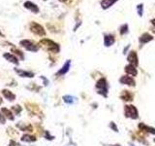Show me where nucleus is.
Here are the masks:
<instances>
[{
	"mask_svg": "<svg viewBox=\"0 0 155 146\" xmlns=\"http://www.w3.org/2000/svg\"><path fill=\"white\" fill-rule=\"evenodd\" d=\"M125 116L128 118H131V119H138L139 113L137 108L133 105L125 106Z\"/></svg>",
	"mask_w": 155,
	"mask_h": 146,
	"instance_id": "20e7f679",
	"label": "nucleus"
},
{
	"mask_svg": "<svg viewBox=\"0 0 155 146\" xmlns=\"http://www.w3.org/2000/svg\"><path fill=\"white\" fill-rule=\"evenodd\" d=\"M67 146H75V144H69V145H67Z\"/></svg>",
	"mask_w": 155,
	"mask_h": 146,
	"instance_id": "cd10ccee",
	"label": "nucleus"
},
{
	"mask_svg": "<svg viewBox=\"0 0 155 146\" xmlns=\"http://www.w3.org/2000/svg\"><path fill=\"white\" fill-rule=\"evenodd\" d=\"M1 35H2V34H1V32H0V36H1Z\"/></svg>",
	"mask_w": 155,
	"mask_h": 146,
	"instance_id": "7c9ffc66",
	"label": "nucleus"
},
{
	"mask_svg": "<svg viewBox=\"0 0 155 146\" xmlns=\"http://www.w3.org/2000/svg\"><path fill=\"white\" fill-rule=\"evenodd\" d=\"M60 2H64V3H67V2H70L71 0H59Z\"/></svg>",
	"mask_w": 155,
	"mask_h": 146,
	"instance_id": "a878e982",
	"label": "nucleus"
},
{
	"mask_svg": "<svg viewBox=\"0 0 155 146\" xmlns=\"http://www.w3.org/2000/svg\"><path fill=\"white\" fill-rule=\"evenodd\" d=\"M117 0H102L101 1V6L103 9H108L110 8L111 6H112L116 2Z\"/></svg>",
	"mask_w": 155,
	"mask_h": 146,
	"instance_id": "f8f14e48",
	"label": "nucleus"
},
{
	"mask_svg": "<svg viewBox=\"0 0 155 146\" xmlns=\"http://www.w3.org/2000/svg\"><path fill=\"white\" fill-rule=\"evenodd\" d=\"M40 45L45 49H47L48 51L53 52V53H58L59 52V46L58 44H56L55 42L50 40V39H43L40 41Z\"/></svg>",
	"mask_w": 155,
	"mask_h": 146,
	"instance_id": "f257e3e1",
	"label": "nucleus"
},
{
	"mask_svg": "<svg viewBox=\"0 0 155 146\" xmlns=\"http://www.w3.org/2000/svg\"><path fill=\"white\" fill-rule=\"evenodd\" d=\"M2 113H5V116L8 118V119L10 120H14V116L13 114H12V112L10 110H8L7 108H2Z\"/></svg>",
	"mask_w": 155,
	"mask_h": 146,
	"instance_id": "aec40b11",
	"label": "nucleus"
},
{
	"mask_svg": "<svg viewBox=\"0 0 155 146\" xmlns=\"http://www.w3.org/2000/svg\"><path fill=\"white\" fill-rule=\"evenodd\" d=\"M127 31H128V26L127 24H123L122 26L120 27V34H125V33H127Z\"/></svg>",
	"mask_w": 155,
	"mask_h": 146,
	"instance_id": "4be33fe9",
	"label": "nucleus"
},
{
	"mask_svg": "<svg viewBox=\"0 0 155 146\" xmlns=\"http://www.w3.org/2000/svg\"><path fill=\"white\" fill-rule=\"evenodd\" d=\"M110 126H111V128H112V129H114V132H118L117 128H116V126H115V125H114V123H111V125H110Z\"/></svg>",
	"mask_w": 155,
	"mask_h": 146,
	"instance_id": "393cba45",
	"label": "nucleus"
},
{
	"mask_svg": "<svg viewBox=\"0 0 155 146\" xmlns=\"http://www.w3.org/2000/svg\"><path fill=\"white\" fill-rule=\"evenodd\" d=\"M2 94H3V96L6 97V99H8L9 100H11V101L16 99V96H15L12 92H10V91H8V90H3Z\"/></svg>",
	"mask_w": 155,
	"mask_h": 146,
	"instance_id": "2eb2a0df",
	"label": "nucleus"
},
{
	"mask_svg": "<svg viewBox=\"0 0 155 146\" xmlns=\"http://www.w3.org/2000/svg\"><path fill=\"white\" fill-rule=\"evenodd\" d=\"M22 141H25V142H32V141H35L36 138L35 136H32V135H23L22 137Z\"/></svg>",
	"mask_w": 155,
	"mask_h": 146,
	"instance_id": "6ab92c4d",
	"label": "nucleus"
},
{
	"mask_svg": "<svg viewBox=\"0 0 155 146\" xmlns=\"http://www.w3.org/2000/svg\"><path fill=\"white\" fill-rule=\"evenodd\" d=\"M23 6L25 7L26 9H28V10H30L32 12V13H35V14H37V13H39V8H38V6L36 5V4H34L33 2H31V1H26V2H24V4H23Z\"/></svg>",
	"mask_w": 155,
	"mask_h": 146,
	"instance_id": "0eeeda50",
	"label": "nucleus"
},
{
	"mask_svg": "<svg viewBox=\"0 0 155 146\" xmlns=\"http://www.w3.org/2000/svg\"><path fill=\"white\" fill-rule=\"evenodd\" d=\"M20 45L25 48L27 51H31V52H37L39 50L38 45H36L33 41L30 40H22L20 41Z\"/></svg>",
	"mask_w": 155,
	"mask_h": 146,
	"instance_id": "39448f33",
	"label": "nucleus"
},
{
	"mask_svg": "<svg viewBox=\"0 0 155 146\" xmlns=\"http://www.w3.org/2000/svg\"><path fill=\"white\" fill-rule=\"evenodd\" d=\"M119 81L121 84L128 85V86H131V87L135 86V80L132 77H130V76H122Z\"/></svg>",
	"mask_w": 155,
	"mask_h": 146,
	"instance_id": "6e6552de",
	"label": "nucleus"
},
{
	"mask_svg": "<svg viewBox=\"0 0 155 146\" xmlns=\"http://www.w3.org/2000/svg\"><path fill=\"white\" fill-rule=\"evenodd\" d=\"M152 39H153V37L149 34V33H144V34L140 37V43H141V45H144L145 43H147V42L151 41Z\"/></svg>",
	"mask_w": 155,
	"mask_h": 146,
	"instance_id": "9d476101",
	"label": "nucleus"
},
{
	"mask_svg": "<svg viewBox=\"0 0 155 146\" xmlns=\"http://www.w3.org/2000/svg\"><path fill=\"white\" fill-rule=\"evenodd\" d=\"M13 52H14L15 54H17L18 56L20 57V60H23V57H23V54H22L20 50H18V49H13Z\"/></svg>",
	"mask_w": 155,
	"mask_h": 146,
	"instance_id": "5701e85b",
	"label": "nucleus"
},
{
	"mask_svg": "<svg viewBox=\"0 0 155 146\" xmlns=\"http://www.w3.org/2000/svg\"><path fill=\"white\" fill-rule=\"evenodd\" d=\"M63 100H64V102L68 103V104H73V103H75L77 101V99L72 96H65L63 97Z\"/></svg>",
	"mask_w": 155,
	"mask_h": 146,
	"instance_id": "a211bd4d",
	"label": "nucleus"
},
{
	"mask_svg": "<svg viewBox=\"0 0 155 146\" xmlns=\"http://www.w3.org/2000/svg\"><path fill=\"white\" fill-rule=\"evenodd\" d=\"M114 41H115V39H114V37L112 35H111V34L105 35V37H104V44H105L106 47L112 46V45L114 43Z\"/></svg>",
	"mask_w": 155,
	"mask_h": 146,
	"instance_id": "1a4fd4ad",
	"label": "nucleus"
},
{
	"mask_svg": "<svg viewBox=\"0 0 155 146\" xmlns=\"http://www.w3.org/2000/svg\"><path fill=\"white\" fill-rule=\"evenodd\" d=\"M154 141H155V139H154Z\"/></svg>",
	"mask_w": 155,
	"mask_h": 146,
	"instance_id": "2f4dec72",
	"label": "nucleus"
},
{
	"mask_svg": "<svg viewBox=\"0 0 155 146\" xmlns=\"http://www.w3.org/2000/svg\"><path fill=\"white\" fill-rule=\"evenodd\" d=\"M4 57L6 60H8L9 62L15 63V64H19V62H18V59L16 56H14V55H11V54H4Z\"/></svg>",
	"mask_w": 155,
	"mask_h": 146,
	"instance_id": "4468645a",
	"label": "nucleus"
},
{
	"mask_svg": "<svg viewBox=\"0 0 155 146\" xmlns=\"http://www.w3.org/2000/svg\"><path fill=\"white\" fill-rule=\"evenodd\" d=\"M142 8H144V5H142V4H140V5H138V7H137V9H138V13H139V16H140V17L142 16Z\"/></svg>",
	"mask_w": 155,
	"mask_h": 146,
	"instance_id": "b1692460",
	"label": "nucleus"
},
{
	"mask_svg": "<svg viewBox=\"0 0 155 146\" xmlns=\"http://www.w3.org/2000/svg\"><path fill=\"white\" fill-rule=\"evenodd\" d=\"M127 60H128V62H130V64H132L134 66H137L138 65V56H137V53L136 52H130V54L128 55V57H127Z\"/></svg>",
	"mask_w": 155,
	"mask_h": 146,
	"instance_id": "423d86ee",
	"label": "nucleus"
},
{
	"mask_svg": "<svg viewBox=\"0 0 155 146\" xmlns=\"http://www.w3.org/2000/svg\"><path fill=\"white\" fill-rule=\"evenodd\" d=\"M130 146H135V145H134V144H132V143H130Z\"/></svg>",
	"mask_w": 155,
	"mask_h": 146,
	"instance_id": "c85d7f7f",
	"label": "nucleus"
},
{
	"mask_svg": "<svg viewBox=\"0 0 155 146\" xmlns=\"http://www.w3.org/2000/svg\"><path fill=\"white\" fill-rule=\"evenodd\" d=\"M151 23H152L153 26H155V19H152V20H151Z\"/></svg>",
	"mask_w": 155,
	"mask_h": 146,
	"instance_id": "bb28decb",
	"label": "nucleus"
},
{
	"mask_svg": "<svg viewBox=\"0 0 155 146\" xmlns=\"http://www.w3.org/2000/svg\"><path fill=\"white\" fill-rule=\"evenodd\" d=\"M125 72L127 74H130V75H133V76H136L138 74V71H137L136 69V66H134L132 64H128L125 66Z\"/></svg>",
	"mask_w": 155,
	"mask_h": 146,
	"instance_id": "9b49d317",
	"label": "nucleus"
},
{
	"mask_svg": "<svg viewBox=\"0 0 155 146\" xmlns=\"http://www.w3.org/2000/svg\"><path fill=\"white\" fill-rule=\"evenodd\" d=\"M70 64H71V62H70V60H67L66 63H65L64 65H63V67L60 69L57 74H58V75H64V74H66V73L68 72L69 68H70Z\"/></svg>",
	"mask_w": 155,
	"mask_h": 146,
	"instance_id": "ddd939ff",
	"label": "nucleus"
},
{
	"mask_svg": "<svg viewBox=\"0 0 155 146\" xmlns=\"http://www.w3.org/2000/svg\"><path fill=\"white\" fill-rule=\"evenodd\" d=\"M114 146H120V145H114Z\"/></svg>",
	"mask_w": 155,
	"mask_h": 146,
	"instance_id": "c756f323",
	"label": "nucleus"
},
{
	"mask_svg": "<svg viewBox=\"0 0 155 146\" xmlns=\"http://www.w3.org/2000/svg\"><path fill=\"white\" fill-rule=\"evenodd\" d=\"M18 73L20 74V76H22V77H33V73L31 72H27V71H22V70H16Z\"/></svg>",
	"mask_w": 155,
	"mask_h": 146,
	"instance_id": "412c9836",
	"label": "nucleus"
},
{
	"mask_svg": "<svg viewBox=\"0 0 155 146\" xmlns=\"http://www.w3.org/2000/svg\"><path fill=\"white\" fill-rule=\"evenodd\" d=\"M96 88L98 89L99 94H101L104 96H107L108 94V84L104 78H101L100 80L97 82L96 84Z\"/></svg>",
	"mask_w": 155,
	"mask_h": 146,
	"instance_id": "7ed1b4c3",
	"label": "nucleus"
},
{
	"mask_svg": "<svg viewBox=\"0 0 155 146\" xmlns=\"http://www.w3.org/2000/svg\"><path fill=\"white\" fill-rule=\"evenodd\" d=\"M121 99H122L123 100L130 101V100L133 99V95L129 92V91H124V92L122 93V95H121Z\"/></svg>",
	"mask_w": 155,
	"mask_h": 146,
	"instance_id": "f3484780",
	"label": "nucleus"
},
{
	"mask_svg": "<svg viewBox=\"0 0 155 146\" xmlns=\"http://www.w3.org/2000/svg\"><path fill=\"white\" fill-rule=\"evenodd\" d=\"M139 128L142 130H144V132H147V133H152V135H155V129H153V128L147 127V126H145V125H144V124H140Z\"/></svg>",
	"mask_w": 155,
	"mask_h": 146,
	"instance_id": "dca6fc26",
	"label": "nucleus"
},
{
	"mask_svg": "<svg viewBox=\"0 0 155 146\" xmlns=\"http://www.w3.org/2000/svg\"><path fill=\"white\" fill-rule=\"evenodd\" d=\"M30 30L36 35H39V36L46 35V31H45L44 27L42 26L41 24H39L35 22H32L31 23H30Z\"/></svg>",
	"mask_w": 155,
	"mask_h": 146,
	"instance_id": "f03ea898",
	"label": "nucleus"
}]
</instances>
